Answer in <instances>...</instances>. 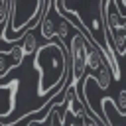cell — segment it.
Segmentation results:
<instances>
[{"label":"cell","instance_id":"9","mask_svg":"<svg viewBox=\"0 0 126 126\" xmlns=\"http://www.w3.org/2000/svg\"><path fill=\"white\" fill-rule=\"evenodd\" d=\"M116 110H118L120 114L126 112V91H124V89H122L120 94H118V106H116Z\"/></svg>","mask_w":126,"mask_h":126},{"label":"cell","instance_id":"5","mask_svg":"<svg viewBox=\"0 0 126 126\" xmlns=\"http://www.w3.org/2000/svg\"><path fill=\"white\" fill-rule=\"evenodd\" d=\"M18 91V81L12 79L8 85L0 87V118H6L14 110V94Z\"/></svg>","mask_w":126,"mask_h":126},{"label":"cell","instance_id":"6","mask_svg":"<svg viewBox=\"0 0 126 126\" xmlns=\"http://www.w3.org/2000/svg\"><path fill=\"white\" fill-rule=\"evenodd\" d=\"M110 75H112V71H110V65L106 63V65H104L102 69H98L96 75H93V77H94V81L98 83L100 89H108V87H110V79H112Z\"/></svg>","mask_w":126,"mask_h":126},{"label":"cell","instance_id":"7","mask_svg":"<svg viewBox=\"0 0 126 126\" xmlns=\"http://www.w3.org/2000/svg\"><path fill=\"white\" fill-rule=\"evenodd\" d=\"M24 43H22V47H24V53L26 55H33L35 51H37V39H35V35L32 33V28L24 33Z\"/></svg>","mask_w":126,"mask_h":126},{"label":"cell","instance_id":"2","mask_svg":"<svg viewBox=\"0 0 126 126\" xmlns=\"http://www.w3.org/2000/svg\"><path fill=\"white\" fill-rule=\"evenodd\" d=\"M45 0H12L10 26L2 32V41H14V33H24L33 28L32 22H39L43 16Z\"/></svg>","mask_w":126,"mask_h":126},{"label":"cell","instance_id":"1","mask_svg":"<svg viewBox=\"0 0 126 126\" xmlns=\"http://www.w3.org/2000/svg\"><path fill=\"white\" fill-rule=\"evenodd\" d=\"M33 67L39 71L37 93L47 94L53 87L61 85L65 81V77L69 75V71H71L69 49H65V45L61 47V43L49 41V43H45L43 47H39L35 51Z\"/></svg>","mask_w":126,"mask_h":126},{"label":"cell","instance_id":"4","mask_svg":"<svg viewBox=\"0 0 126 126\" xmlns=\"http://www.w3.org/2000/svg\"><path fill=\"white\" fill-rule=\"evenodd\" d=\"M26 53L22 45H12L10 51H0V77H6L12 67H18L24 61Z\"/></svg>","mask_w":126,"mask_h":126},{"label":"cell","instance_id":"8","mask_svg":"<svg viewBox=\"0 0 126 126\" xmlns=\"http://www.w3.org/2000/svg\"><path fill=\"white\" fill-rule=\"evenodd\" d=\"M12 12V0H0V26L6 24V20L10 18Z\"/></svg>","mask_w":126,"mask_h":126},{"label":"cell","instance_id":"3","mask_svg":"<svg viewBox=\"0 0 126 126\" xmlns=\"http://www.w3.org/2000/svg\"><path fill=\"white\" fill-rule=\"evenodd\" d=\"M93 41L87 37L85 32L77 30V33L71 37V45H69V59H71V85H79V81L85 77L87 71V53H89V45Z\"/></svg>","mask_w":126,"mask_h":126}]
</instances>
